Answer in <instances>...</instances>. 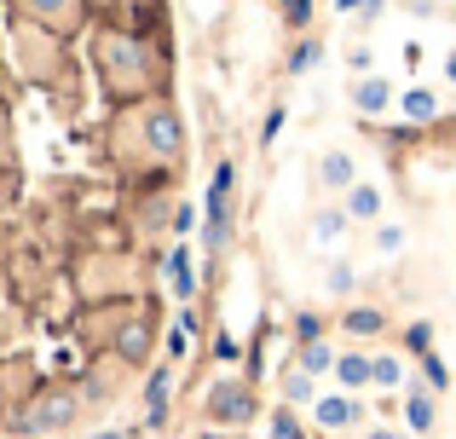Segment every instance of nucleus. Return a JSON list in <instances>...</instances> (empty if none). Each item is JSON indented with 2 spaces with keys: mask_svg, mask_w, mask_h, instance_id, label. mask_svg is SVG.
I'll list each match as a JSON object with an SVG mask.
<instances>
[{
  "mask_svg": "<svg viewBox=\"0 0 456 439\" xmlns=\"http://www.w3.org/2000/svg\"><path fill=\"white\" fill-rule=\"evenodd\" d=\"M404 428H411V434H428V428H434V394L404 387Z\"/></svg>",
  "mask_w": 456,
  "mask_h": 439,
  "instance_id": "423d86ee",
  "label": "nucleus"
},
{
  "mask_svg": "<svg viewBox=\"0 0 456 439\" xmlns=\"http://www.w3.org/2000/svg\"><path fill=\"white\" fill-rule=\"evenodd\" d=\"M312 232H318V243H335V237L346 232V208H318V215H312Z\"/></svg>",
  "mask_w": 456,
  "mask_h": 439,
  "instance_id": "f3484780",
  "label": "nucleus"
},
{
  "mask_svg": "<svg viewBox=\"0 0 456 439\" xmlns=\"http://www.w3.org/2000/svg\"><path fill=\"white\" fill-rule=\"evenodd\" d=\"M376 248H381V255H399V248H404V225H381V232H376Z\"/></svg>",
  "mask_w": 456,
  "mask_h": 439,
  "instance_id": "393cba45",
  "label": "nucleus"
},
{
  "mask_svg": "<svg viewBox=\"0 0 456 439\" xmlns=\"http://www.w3.org/2000/svg\"><path fill=\"white\" fill-rule=\"evenodd\" d=\"M266 434H272V439H306V434H301V422H295V411H278Z\"/></svg>",
  "mask_w": 456,
  "mask_h": 439,
  "instance_id": "5701e85b",
  "label": "nucleus"
},
{
  "mask_svg": "<svg viewBox=\"0 0 456 439\" xmlns=\"http://www.w3.org/2000/svg\"><path fill=\"white\" fill-rule=\"evenodd\" d=\"M76 394H41L35 399L29 411H18V417H12V434H58V428H69V422H76Z\"/></svg>",
  "mask_w": 456,
  "mask_h": 439,
  "instance_id": "f257e3e1",
  "label": "nucleus"
},
{
  "mask_svg": "<svg viewBox=\"0 0 456 439\" xmlns=\"http://www.w3.org/2000/svg\"><path fill=\"white\" fill-rule=\"evenodd\" d=\"M278 127H283V104H278V110L266 116V127H260V139H266V145H272V139H278Z\"/></svg>",
  "mask_w": 456,
  "mask_h": 439,
  "instance_id": "473e14b6",
  "label": "nucleus"
},
{
  "mask_svg": "<svg viewBox=\"0 0 456 439\" xmlns=\"http://www.w3.org/2000/svg\"><path fill=\"white\" fill-rule=\"evenodd\" d=\"M370 382L376 387H404V364L399 359H370Z\"/></svg>",
  "mask_w": 456,
  "mask_h": 439,
  "instance_id": "6ab92c4d",
  "label": "nucleus"
},
{
  "mask_svg": "<svg viewBox=\"0 0 456 439\" xmlns=\"http://www.w3.org/2000/svg\"><path fill=\"white\" fill-rule=\"evenodd\" d=\"M208 417L225 422V428H243V422H255V387L237 382V376H220V382L208 387Z\"/></svg>",
  "mask_w": 456,
  "mask_h": 439,
  "instance_id": "7ed1b4c3",
  "label": "nucleus"
},
{
  "mask_svg": "<svg viewBox=\"0 0 456 439\" xmlns=\"http://www.w3.org/2000/svg\"><path fill=\"white\" fill-rule=\"evenodd\" d=\"M23 12H35V18L58 23V18H69V12H76V0H23Z\"/></svg>",
  "mask_w": 456,
  "mask_h": 439,
  "instance_id": "412c9836",
  "label": "nucleus"
},
{
  "mask_svg": "<svg viewBox=\"0 0 456 439\" xmlns=\"http://www.w3.org/2000/svg\"><path fill=\"white\" fill-rule=\"evenodd\" d=\"M99 58H104V69H110V81H145V46H139L134 35H104Z\"/></svg>",
  "mask_w": 456,
  "mask_h": 439,
  "instance_id": "39448f33",
  "label": "nucleus"
},
{
  "mask_svg": "<svg viewBox=\"0 0 456 439\" xmlns=\"http://www.w3.org/2000/svg\"><path fill=\"white\" fill-rule=\"evenodd\" d=\"M381 324H387L381 306H346V318H341V329H353V336H376Z\"/></svg>",
  "mask_w": 456,
  "mask_h": 439,
  "instance_id": "ddd939ff",
  "label": "nucleus"
},
{
  "mask_svg": "<svg viewBox=\"0 0 456 439\" xmlns=\"http://www.w3.org/2000/svg\"><path fill=\"white\" fill-rule=\"evenodd\" d=\"M364 439H404V434H387V428H376V434H364Z\"/></svg>",
  "mask_w": 456,
  "mask_h": 439,
  "instance_id": "c9c22d12",
  "label": "nucleus"
},
{
  "mask_svg": "<svg viewBox=\"0 0 456 439\" xmlns=\"http://www.w3.org/2000/svg\"><path fill=\"white\" fill-rule=\"evenodd\" d=\"M323 185H330V191H353V157H346V150H330V157H323Z\"/></svg>",
  "mask_w": 456,
  "mask_h": 439,
  "instance_id": "1a4fd4ad",
  "label": "nucleus"
},
{
  "mask_svg": "<svg viewBox=\"0 0 456 439\" xmlns=\"http://www.w3.org/2000/svg\"><path fill=\"white\" fill-rule=\"evenodd\" d=\"M422 376H428V387H434V394H445V387H451V370H445V359H439V353H428V359H422Z\"/></svg>",
  "mask_w": 456,
  "mask_h": 439,
  "instance_id": "4be33fe9",
  "label": "nucleus"
},
{
  "mask_svg": "<svg viewBox=\"0 0 456 439\" xmlns=\"http://www.w3.org/2000/svg\"><path fill=\"white\" fill-rule=\"evenodd\" d=\"M353 289H358L353 266H335V272H330V295H353Z\"/></svg>",
  "mask_w": 456,
  "mask_h": 439,
  "instance_id": "cd10ccee",
  "label": "nucleus"
},
{
  "mask_svg": "<svg viewBox=\"0 0 456 439\" xmlns=\"http://www.w3.org/2000/svg\"><path fill=\"white\" fill-rule=\"evenodd\" d=\"M295 336H301V347H312V341L323 336V324H318V313H301L295 318Z\"/></svg>",
  "mask_w": 456,
  "mask_h": 439,
  "instance_id": "bb28decb",
  "label": "nucleus"
},
{
  "mask_svg": "<svg viewBox=\"0 0 456 439\" xmlns=\"http://www.w3.org/2000/svg\"><path fill=\"white\" fill-rule=\"evenodd\" d=\"M167 382H174V370H151V382H145V399H151V422H162V417H167Z\"/></svg>",
  "mask_w": 456,
  "mask_h": 439,
  "instance_id": "2eb2a0df",
  "label": "nucleus"
},
{
  "mask_svg": "<svg viewBox=\"0 0 456 439\" xmlns=\"http://www.w3.org/2000/svg\"><path fill=\"white\" fill-rule=\"evenodd\" d=\"M404 341H411V347L422 353V359L434 353V329H428V324H411V336H404Z\"/></svg>",
  "mask_w": 456,
  "mask_h": 439,
  "instance_id": "c756f323",
  "label": "nucleus"
},
{
  "mask_svg": "<svg viewBox=\"0 0 456 439\" xmlns=\"http://www.w3.org/2000/svg\"><path fill=\"white\" fill-rule=\"evenodd\" d=\"M376 6H381V0H335V12H364V18H370Z\"/></svg>",
  "mask_w": 456,
  "mask_h": 439,
  "instance_id": "2f4dec72",
  "label": "nucleus"
},
{
  "mask_svg": "<svg viewBox=\"0 0 456 439\" xmlns=\"http://www.w3.org/2000/svg\"><path fill=\"white\" fill-rule=\"evenodd\" d=\"M404 116H411V122H434V116H439V99L428 87H411V93H404Z\"/></svg>",
  "mask_w": 456,
  "mask_h": 439,
  "instance_id": "dca6fc26",
  "label": "nucleus"
},
{
  "mask_svg": "<svg viewBox=\"0 0 456 439\" xmlns=\"http://www.w3.org/2000/svg\"><path fill=\"white\" fill-rule=\"evenodd\" d=\"M353 104H358L364 116H381V110L393 104V87H387L381 76H364V81H358V93H353Z\"/></svg>",
  "mask_w": 456,
  "mask_h": 439,
  "instance_id": "0eeeda50",
  "label": "nucleus"
},
{
  "mask_svg": "<svg viewBox=\"0 0 456 439\" xmlns=\"http://www.w3.org/2000/svg\"><path fill=\"white\" fill-rule=\"evenodd\" d=\"M99 439H116V434H99Z\"/></svg>",
  "mask_w": 456,
  "mask_h": 439,
  "instance_id": "e433bc0d",
  "label": "nucleus"
},
{
  "mask_svg": "<svg viewBox=\"0 0 456 439\" xmlns=\"http://www.w3.org/2000/svg\"><path fill=\"white\" fill-rule=\"evenodd\" d=\"M335 370V353L323 347V341H312V347H301V376H323Z\"/></svg>",
  "mask_w": 456,
  "mask_h": 439,
  "instance_id": "a211bd4d",
  "label": "nucleus"
},
{
  "mask_svg": "<svg viewBox=\"0 0 456 439\" xmlns=\"http://www.w3.org/2000/svg\"><path fill=\"white\" fill-rule=\"evenodd\" d=\"M167 278H174V295H179V301H191V295H197V272H191V248H174V255H167Z\"/></svg>",
  "mask_w": 456,
  "mask_h": 439,
  "instance_id": "9d476101",
  "label": "nucleus"
},
{
  "mask_svg": "<svg viewBox=\"0 0 456 439\" xmlns=\"http://www.w3.org/2000/svg\"><path fill=\"white\" fill-rule=\"evenodd\" d=\"M353 76H370V46H353Z\"/></svg>",
  "mask_w": 456,
  "mask_h": 439,
  "instance_id": "72a5a7b5",
  "label": "nucleus"
},
{
  "mask_svg": "<svg viewBox=\"0 0 456 439\" xmlns=\"http://www.w3.org/2000/svg\"><path fill=\"white\" fill-rule=\"evenodd\" d=\"M283 18H289V29H306L312 23V0H283Z\"/></svg>",
  "mask_w": 456,
  "mask_h": 439,
  "instance_id": "a878e982",
  "label": "nucleus"
},
{
  "mask_svg": "<svg viewBox=\"0 0 456 439\" xmlns=\"http://www.w3.org/2000/svg\"><path fill=\"white\" fill-rule=\"evenodd\" d=\"M0 399H6V394H0Z\"/></svg>",
  "mask_w": 456,
  "mask_h": 439,
  "instance_id": "4c0bfd02",
  "label": "nucleus"
},
{
  "mask_svg": "<svg viewBox=\"0 0 456 439\" xmlns=\"http://www.w3.org/2000/svg\"><path fill=\"white\" fill-rule=\"evenodd\" d=\"M116 353H122L127 364H139L151 353V324H139V318H134V324H122V329H116Z\"/></svg>",
  "mask_w": 456,
  "mask_h": 439,
  "instance_id": "6e6552de",
  "label": "nucleus"
},
{
  "mask_svg": "<svg viewBox=\"0 0 456 439\" xmlns=\"http://www.w3.org/2000/svg\"><path fill=\"white\" fill-rule=\"evenodd\" d=\"M232 162H220L208 180V220H202V243L208 248H225L232 243Z\"/></svg>",
  "mask_w": 456,
  "mask_h": 439,
  "instance_id": "f03ea898",
  "label": "nucleus"
},
{
  "mask_svg": "<svg viewBox=\"0 0 456 439\" xmlns=\"http://www.w3.org/2000/svg\"><path fill=\"white\" fill-rule=\"evenodd\" d=\"M445 76H451V87H456V53L445 58Z\"/></svg>",
  "mask_w": 456,
  "mask_h": 439,
  "instance_id": "f704fd0d",
  "label": "nucleus"
},
{
  "mask_svg": "<svg viewBox=\"0 0 456 439\" xmlns=\"http://www.w3.org/2000/svg\"><path fill=\"white\" fill-rule=\"evenodd\" d=\"M283 394H289V405H306V399H312V376L289 370V382H283Z\"/></svg>",
  "mask_w": 456,
  "mask_h": 439,
  "instance_id": "b1692460",
  "label": "nucleus"
},
{
  "mask_svg": "<svg viewBox=\"0 0 456 439\" xmlns=\"http://www.w3.org/2000/svg\"><path fill=\"white\" fill-rule=\"evenodd\" d=\"M214 359H225V364H232V359H243V347H237V336H225V329H220V336H214Z\"/></svg>",
  "mask_w": 456,
  "mask_h": 439,
  "instance_id": "c85d7f7f",
  "label": "nucleus"
},
{
  "mask_svg": "<svg viewBox=\"0 0 456 439\" xmlns=\"http://www.w3.org/2000/svg\"><path fill=\"white\" fill-rule=\"evenodd\" d=\"M312 417H318L323 428H346V422L358 417V405H353V399H341V394H335V399H318V405H312Z\"/></svg>",
  "mask_w": 456,
  "mask_h": 439,
  "instance_id": "9b49d317",
  "label": "nucleus"
},
{
  "mask_svg": "<svg viewBox=\"0 0 456 439\" xmlns=\"http://www.w3.org/2000/svg\"><path fill=\"white\" fill-rule=\"evenodd\" d=\"M341 208H346V220H376V215H381V191H370V185H353Z\"/></svg>",
  "mask_w": 456,
  "mask_h": 439,
  "instance_id": "f8f14e48",
  "label": "nucleus"
},
{
  "mask_svg": "<svg viewBox=\"0 0 456 439\" xmlns=\"http://www.w3.org/2000/svg\"><path fill=\"white\" fill-rule=\"evenodd\" d=\"M145 150L162 162H174L179 150H185V122H179L174 104H151L145 110Z\"/></svg>",
  "mask_w": 456,
  "mask_h": 439,
  "instance_id": "20e7f679",
  "label": "nucleus"
},
{
  "mask_svg": "<svg viewBox=\"0 0 456 439\" xmlns=\"http://www.w3.org/2000/svg\"><path fill=\"white\" fill-rule=\"evenodd\" d=\"M335 382H341V387H364V382H370V359H364V353H346V359H335Z\"/></svg>",
  "mask_w": 456,
  "mask_h": 439,
  "instance_id": "4468645a",
  "label": "nucleus"
},
{
  "mask_svg": "<svg viewBox=\"0 0 456 439\" xmlns=\"http://www.w3.org/2000/svg\"><path fill=\"white\" fill-rule=\"evenodd\" d=\"M318 58H323V46H318V35H312V41H301L289 53V76H306V69H318Z\"/></svg>",
  "mask_w": 456,
  "mask_h": 439,
  "instance_id": "aec40b11",
  "label": "nucleus"
},
{
  "mask_svg": "<svg viewBox=\"0 0 456 439\" xmlns=\"http://www.w3.org/2000/svg\"><path fill=\"white\" fill-rule=\"evenodd\" d=\"M185 347H191V329H167V353H174V359H185Z\"/></svg>",
  "mask_w": 456,
  "mask_h": 439,
  "instance_id": "7c9ffc66",
  "label": "nucleus"
}]
</instances>
